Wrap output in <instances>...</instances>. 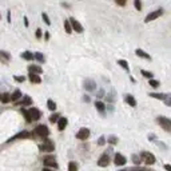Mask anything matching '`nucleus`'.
Masks as SVG:
<instances>
[{
  "label": "nucleus",
  "mask_w": 171,
  "mask_h": 171,
  "mask_svg": "<svg viewBox=\"0 0 171 171\" xmlns=\"http://www.w3.org/2000/svg\"><path fill=\"white\" fill-rule=\"evenodd\" d=\"M22 112L24 114V116L27 118V122L39 121V119H40V111L35 107H31L29 110H22Z\"/></svg>",
  "instance_id": "nucleus-1"
},
{
  "label": "nucleus",
  "mask_w": 171,
  "mask_h": 171,
  "mask_svg": "<svg viewBox=\"0 0 171 171\" xmlns=\"http://www.w3.org/2000/svg\"><path fill=\"white\" fill-rule=\"evenodd\" d=\"M39 149H40V151L51 152V151H54L55 146H54V143L51 142L50 139H44V140H43V143H41L40 146H39Z\"/></svg>",
  "instance_id": "nucleus-2"
},
{
  "label": "nucleus",
  "mask_w": 171,
  "mask_h": 171,
  "mask_svg": "<svg viewBox=\"0 0 171 171\" xmlns=\"http://www.w3.org/2000/svg\"><path fill=\"white\" fill-rule=\"evenodd\" d=\"M35 132L38 134L39 136H41V138H47L48 135H50V130H48L46 126H43V124H40V126H38L35 128Z\"/></svg>",
  "instance_id": "nucleus-3"
},
{
  "label": "nucleus",
  "mask_w": 171,
  "mask_h": 171,
  "mask_svg": "<svg viewBox=\"0 0 171 171\" xmlns=\"http://www.w3.org/2000/svg\"><path fill=\"white\" fill-rule=\"evenodd\" d=\"M158 123L160 124L166 131H170L171 130V122L168 118H165V116H159L158 118Z\"/></svg>",
  "instance_id": "nucleus-4"
},
{
  "label": "nucleus",
  "mask_w": 171,
  "mask_h": 171,
  "mask_svg": "<svg viewBox=\"0 0 171 171\" xmlns=\"http://www.w3.org/2000/svg\"><path fill=\"white\" fill-rule=\"evenodd\" d=\"M140 156H142V159L144 162H146L147 165H154V163H155V156L152 155L151 152H142V154H140Z\"/></svg>",
  "instance_id": "nucleus-5"
},
{
  "label": "nucleus",
  "mask_w": 171,
  "mask_h": 171,
  "mask_svg": "<svg viewBox=\"0 0 171 171\" xmlns=\"http://www.w3.org/2000/svg\"><path fill=\"white\" fill-rule=\"evenodd\" d=\"M162 13H163V11H162V10L152 11L151 13H149V15L146 16V19H144V22H146V23H150V22H152V20L158 19L159 16H162Z\"/></svg>",
  "instance_id": "nucleus-6"
},
{
  "label": "nucleus",
  "mask_w": 171,
  "mask_h": 171,
  "mask_svg": "<svg viewBox=\"0 0 171 171\" xmlns=\"http://www.w3.org/2000/svg\"><path fill=\"white\" fill-rule=\"evenodd\" d=\"M43 163H44L46 168H48V167L57 168V163H56V160L54 159V156H46V158L43 159Z\"/></svg>",
  "instance_id": "nucleus-7"
},
{
  "label": "nucleus",
  "mask_w": 171,
  "mask_h": 171,
  "mask_svg": "<svg viewBox=\"0 0 171 171\" xmlns=\"http://www.w3.org/2000/svg\"><path fill=\"white\" fill-rule=\"evenodd\" d=\"M68 22H70V24H71V28L75 29V32H79V34L80 32H83V27H82V24H80L78 20H75L74 18H71Z\"/></svg>",
  "instance_id": "nucleus-8"
},
{
  "label": "nucleus",
  "mask_w": 171,
  "mask_h": 171,
  "mask_svg": "<svg viewBox=\"0 0 171 171\" xmlns=\"http://www.w3.org/2000/svg\"><path fill=\"white\" fill-rule=\"evenodd\" d=\"M88 136H90V130L88 128H80V130L78 131V134H76V138L80 139V140L87 139Z\"/></svg>",
  "instance_id": "nucleus-9"
},
{
  "label": "nucleus",
  "mask_w": 171,
  "mask_h": 171,
  "mask_svg": "<svg viewBox=\"0 0 171 171\" xmlns=\"http://www.w3.org/2000/svg\"><path fill=\"white\" fill-rule=\"evenodd\" d=\"M108 165H110V158H108L107 154H103L98 160V166L99 167H107Z\"/></svg>",
  "instance_id": "nucleus-10"
},
{
  "label": "nucleus",
  "mask_w": 171,
  "mask_h": 171,
  "mask_svg": "<svg viewBox=\"0 0 171 171\" xmlns=\"http://www.w3.org/2000/svg\"><path fill=\"white\" fill-rule=\"evenodd\" d=\"M115 165L116 166L126 165V158H124L122 154H116V155H115Z\"/></svg>",
  "instance_id": "nucleus-11"
},
{
  "label": "nucleus",
  "mask_w": 171,
  "mask_h": 171,
  "mask_svg": "<svg viewBox=\"0 0 171 171\" xmlns=\"http://www.w3.org/2000/svg\"><path fill=\"white\" fill-rule=\"evenodd\" d=\"M28 136H31V134L27 132V131H23V132H20V134H18V135H15L13 138H11L10 142H11V140H16V139H23V138H28Z\"/></svg>",
  "instance_id": "nucleus-12"
},
{
  "label": "nucleus",
  "mask_w": 171,
  "mask_h": 171,
  "mask_svg": "<svg viewBox=\"0 0 171 171\" xmlns=\"http://www.w3.org/2000/svg\"><path fill=\"white\" fill-rule=\"evenodd\" d=\"M28 71L31 74H36V75H39V74H41V68L39 66H34V64H31V66H28Z\"/></svg>",
  "instance_id": "nucleus-13"
},
{
  "label": "nucleus",
  "mask_w": 171,
  "mask_h": 171,
  "mask_svg": "<svg viewBox=\"0 0 171 171\" xmlns=\"http://www.w3.org/2000/svg\"><path fill=\"white\" fill-rule=\"evenodd\" d=\"M10 54L8 52H6V51H0V60L3 62V63H8V60H10Z\"/></svg>",
  "instance_id": "nucleus-14"
},
{
  "label": "nucleus",
  "mask_w": 171,
  "mask_h": 171,
  "mask_svg": "<svg viewBox=\"0 0 171 171\" xmlns=\"http://www.w3.org/2000/svg\"><path fill=\"white\" fill-rule=\"evenodd\" d=\"M66 126H67V119L66 118H60V119L57 121V127H59V130L63 131L64 128H66Z\"/></svg>",
  "instance_id": "nucleus-15"
},
{
  "label": "nucleus",
  "mask_w": 171,
  "mask_h": 171,
  "mask_svg": "<svg viewBox=\"0 0 171 171\" xmlns=\"http://www.w3.org/2000/svg\"><path fill=\"white\" fill-rule=\"evenodd\" d=\"M29 80H31L32 83H40L41 82V79H40V76L39 75H36V74H29Z\"/></svg>",
  "instance_id": "nucleus-16"
},
{
  "label": "nucleus",
  "mask_w": 171,
  "mask_h": 171,
  "mask_svg": "<svg viewBox=\"0 0 171 171\" xmlns=\"http://www.w3.org/2000/svg\"><path fill=\"white\" fill-rule=\"evenodd\" d=\"M84 87L87 90H90V91H92V90H95V83L92 82V80H86V82H84Z\"/></svg>",
  "instance_id": "nucleus-17"
},
{
  "label": "nucleus",
  "mask_w": 171,
  "mask_h": 171,
  "mask_svg": "<svg viewBox=\"0 0 171 171\" xmlns=\"http://www.w3.org/2000/svg\"><path fill=\"white\" fill-rule=\"evenodd\" d=\"M10 94H6V92H4V94H0V102H1V103H8V102L11 100V98H10Z\"/></svg>",
  "instance_id": "nucleus-18"
},
{
  "label": "nucleus",
  "mask_w": 171,
  "mask_h": 171,
  "mask_svg": "<svg viewBox=\"0 0 171 171\" xmlns=\"http://www.w3.org/2000/svg\"><path fill=\"white\" fill-rule=\"evenodd\" d=\"M126 102L131 106V107H135V106H136V100L134 99L132 95H127V96H126Z\"/></svg>",
  "instance_id": "nucleus-19"
},
{
  "label": "nucleus",
  "mask_w": 171,
  "mask_h": 171,
  "mask_svg": "<svg viewBox=\"0 0 171 171\" xmlns=\"http://www.w3.org/2000/svg\"><path fill=\"white\" fill-rule=\"evenodd\" d=\"M135 54L138 55V56H140V57H144V59H151V57H150V55H147L144 51H143V50H139V48L135 51Z\"/></svg>",
  "instance_id": "nucleus-20"
},
{
  "label": "nucleus",
  "mask_w": 171,
  "mask_h": 171,
  "mask_svg": "<svg viewBox=\"0 0 171 171\" xmlns=\"http://www.w3.org/2000/svg\"><path fill=\"white\" fill-rule=\"evenodd\" d=\"M22 57L23 59H25V60H32V59H34V55H32L29 51H25V52H23L22 54Z\"/></svg>",
  "instance_id": "nucleus-21"
},
{
  "label": "nucleus",
  "mask_w": 171,
  "mask_h": 171,
  "mask_svg": "<svg viewBox=\"0 0 171 171\" xmlns=\"http://www.w3.org/2000/svg\"><path fill=\"white\" fill-rule=\"evenodd\" d=\"M20 96H22V92H20L19 90H16V91L13 92L12 95L10 96V98H11V100H13V102H15V100H18V99L20 98Z\"/></svg>",
  "instance_id": "nucleus-22"
},
{
  "label": "nucleus",
  "mask_w": 171,
  "mask_h": 171,
  "mask_svg": "<svg viewBox=\"0 0 171 171\" xmlns=\"http://www.w3.org/2000/svg\"><path fill=\"white\" fill-rule=\"evenodd\" d=\"M118 64L122 67V68H124L126 71H128L130 68H128V63H127L126 60H123V59H121V60H118Z\"/></svg>",
  "instance_id": "nucleus-23"
},
{
  "label": "nucleus",
  "mask_w": 171,
  "mask_h": 171,
  "mask_svg": "<svg viewBox=\"0 0 171 171\" xmlns=\"http://www.w3.org/2000/svg\"><path fill=\"white\" fill-rule=\"evenodd\" d=\"M32 104V100L29 96H24V98L22 99V106H29Z\"/></svg>",
  "instance_id": "nucleus-24"
},
{
  "label": "nucleus",
  "mask_w": 171,
  "mask_h": 171,
  "mask_svg": "<svg viewBox=\"0 0 171 171\" xmlns=\"http://www.w3.org/2000/svg\"><path fill=\"white\" fill-rule=\"evenodd\" d=\"M47 107L50 108L51 111H55V110H56V103H55L54 100H51V99H50V100L47 102Z\"/></svg>",
  "instance_id": "nucleus-25"
},
{
  "label": "nucleus",
  "mask_w": 171,
  "mask_h": 171,
  "mask_svg": "<svg viewBox=\"0 0 171 171\" xmlns=\"http://www.w3.org/2000/svg\"><path fill=\"white\" fill-rule=\"evenodd\" d=\"M64 28H66L67 34H71V32H72V28H71V24L68 20H64Z\"/></svg>",
  "instance_id": "nucleus-26"
},
{
  "label": "nucleus",
  "mask_w": 171,
  "mask_h": 171,
  "mask_svg": "<svg viewBox=\"0 0 171 171\" xmlns=\"http://www.w3.org/2000/svg\"><path fill=\"white\" fill-rule=\"evenodd\" d=\"M150 96H152V98H155V99H160V100H163V99H166L165 94H150Z\"/></svg>",
  "instance_id": "nucleus-27"
},
{
  "label": "nucleus",
  "mask_w": 171,
  "mask_h": 171,
  "mask_svg": "<svg viewBox=\"0 0 171 171\" xmlns=\"http://www.w3.org/2000/svg\"><path fill=\"white\" fill-rule=\"evenodd\" d=\"M68 171H78V165L74 162H70L68 163Z\"/></svg>",
  "instance_id": "nucleus-28"
},
{
  "label": "nucleus",
  "mask_w": 171,
  "mask_h": 171,
  "mask_svg": "<svg viewBox=\"0 0 171 171\" xmlns=\"http://www.w3.org/2000/svg\"><path fill=\"white\" fill-rule=\"evenodd\" d=\"M95 107L98 108L99 111H104L106 106H104V103H102V102H96V103H95Z\"/></svg>",
  "instance_id": "nucleus-29"
},
{
  "label": "nucleus",
  "mask_w": 171,
  "mask_h": 171,
  "mask_svg": "<svg viewBox=\"0 0 171 171\" xmlns=\"http://www.w3.org/2000/svg\"><path fill=\"white\" fill-rule=\"evenodd\" d=\"M150 86H151V87H154V88H156V87H159V82H158V80L150 79Z\"/></svg>",
  "instance_id": "nucleus-30"
},
{
  "label": "nucleus",
  "mask_w": 171,
  "mask_h": 171,
  "mask_svg": "<svg viewBox=\"0 0 171 171\" xmlns=\"http://www.w3.org/2000/svg\"><path fill=\"white\" fill-rule=\"evenodd\" d=\"M34 57H36V59H38L39 62H41V63H43V62H44V56H43V55H41L40 52H38V54H36V55H35V56H34Z\"/></svg>",
  "instance_id": "nucleus-31"
},
{
  "label": "nucleus",
  "mask_w": 171,
  "mask_h": 171,
  "mask_svg": "<svg viewBox=\"0 0 171 171\" xmlns=\"http://www.w3.org/2000/svg\"><path fill=\"white\" fill-rule=\"evenodd\" d=\"M142 75L146 76V78H149V79H151V78H152V74L149 72V71H144V70H142Z\"/></svg>",
  "instance_id": "nucleus-32"
},
{
  "label": "nucleus",
  "mask_w": 171,
  "mask_h": 171,
  "mask_svg": "<svg viewBox=\"0 0 171 171\" xmlns=\"http://www.w3.org/2000/svg\"><path fill=\"white\" fill-rule=\"evenodd\" d=\"M43 19H44V23H46L47 25H50V24H51L50 18H48V15H47V13H43Z\"/></svg>",
  "instance_id": "nucleus-33"
},
{
  "label": "nucleus",
  "mask_w": 171,
  "mask_h": 171,
  "mask_svg": "<svg viewBox=\"0 0 171 171\" xmlns=\"http://www.w3.org/2000/svg\"><path fill=\"white\" fill-rule=\"evenodd\" d=\"M134 6H135L136 10H140V8H142V3H140L139 0H135V1H134Z\"/></svg>",
  "instance_id": "nucleus-34"
},
{
  "label": "nucleus",
  "mask_w": 171,
  "mask_h": 171,
  "mask_svg": "<svg viewBox=\"0 0 171 171\" xmlns=\"http://www.w3.org/2000/svg\"><path fill=\"white\" fill-rule=\"evenodd\" d=\"M57 118H59L57 115H51V116H50V122H51V123H55V122H57Z\"/></svg>",
  "instance_id": "nucleus-35"
},
{
  "label": "nucleus",
  "mask_w": 171,
  "mask_h": 171,
  "mask_svg": "<svg viewBox=\"0 0 171 171\" xmlns=\"http://www.w3.org/2000/svg\"><path fill=\"white\" fill-rule=\"evenodd\" d=\"M107 140L110 143H112V144H115V143H116V138H115V136H110V139H107Z\"/></svg>",
  "instance_id": "nucleus-36"
},
{
  "label": "nucleus",
  "mask_w": 171,
  "mask_h": 171,
  "mask_svg": "<svg viewBox=\"0 0 171 171\" xmlns=\"http://www.w3.org/2000/svg\"><path fill=\"white\" fill-rule=\"evenodd\" d=\"M15 80L22 83V82H24V78H23V76H15Z\"/></svg>",
  "instance_id": "nucleus-37"
},
{
  "label": "nucleus",
  "mask_w": 171,
  "mask_h": 171,
  "mask_svg": "<svg viewBox=\"0 0 171 171\" xmlns=\"http://www.w3.org/2000/svg\"><path fill=\"white\" fill-rule=\"evenodd\" d=\"M36 38H38V39H40L41 38V29H36Z\"/></svg>",
  "instance_id": "nucleus-38"
},
{
  "label": "nucleus",
  "mask_w": 171,
  "mask_h": 171,
  "mask_svg": "<svg viewBox=\"0 0 171 171\" xmlns=\"http://www.w3.org/2000/svg\"><path fill=\"white\" fill-rule=\"evenodd\" d=\"M132 159H134V162H135L136 165H138V163H140V158H138L136 155H134V156H132Z\"/></svg>",
  "instance_id": "nucleus-39"
},
{
  "label": "nucleus",
  "mask_w": 171,
  "mask_h": 171,
  "mask_svg": "<svg viewBox=\"0 0 171 171\" xmlns=\"http://www.w3.org/2000/svg\"><path fill=\"white\" fill-rule=\"evenodd\" d=\"M99 144H104V138H100V139H99Z\"/></svg>",
  "instance_id": "nucleus-40"
},
{
  "label": "nucleus",
  "mask_w": 171,
  "mask_h": 171,
  "mask_svg": "<svg viewBox=\"0 0 171 171\" xmlns=\"http://www.w3.org/2000/svg\"><path fill=\"white\" fill-rule=\"evenodd\" d=\"M24 25L25 27H28V19H27V18H24Z\"/></svg>",
  "instance_id": "nucleus-41"
},
{
  "label": "nucleus",
  "mask_w": 171,
  "mask_h": 171,
  "mask_svg": "<svg viewBox=\"0 0 171 171\" xmlns=\"http://www.w3.org/2000/svg\"><path fill=\"white\" fill-rule=\"evenodd\" d=\"M165 168H166V170H167V171H170V170H171L170 165H166V166H165Z\"/></svg>",
  "instance_id": "nucleus-42"
},
{
  "label": "nucleus",
  "mask_w": 171,
  "mask_h": 171,
  "mask_svg": "<svg viewBox=\"0 0 171 171\" xmlns=\"http://www.w3.org/2000/svg\"><path fill=\"white\" fill-rule=\"evenodd\" d=\"M116 4H119V6H124L126 3H124V1H116Z\"/></svg>",
  "instance_id": "nucleus-43"
},
{
  "label": "nucleus",
  "mask_w": 171,
  "mask_h": 171,
  "mask_svg": "<svg viewBox=\"0 0 171 171\" xmlns=\"http://www.w3.org/2000/svg\"><path fill=\"white\" fill-rule=\"evenodd\" d=\"M43 171H54V170H50V168H43Z\"/></svg>",
  "instance_id": "nucleus-44"
}]
</instances>
